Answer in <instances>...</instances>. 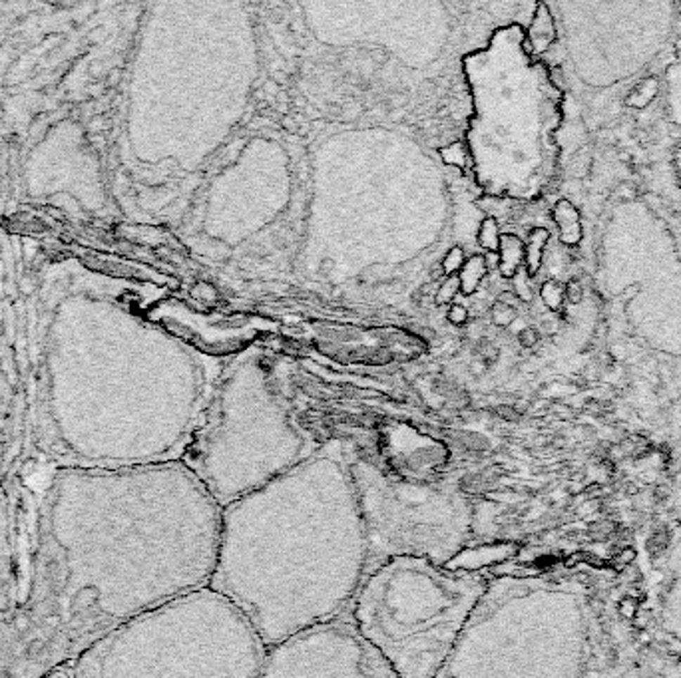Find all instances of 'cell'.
Returning a JSON list of instances; mask_svg holds the SVG:
<instances>
[{"instance_id":"obj_1","label":"cell","mask_w":681,"mask_h":678,"mask_svg":"<svg viewBox=\"0 0 681 678\" xmlns=\"http://www.w3.org/2000/svg\"><path fill=\"white\" fill-rule=\"evenodd\" d=\"M0 615V678H42L122 625L209 587L221 507L183 462L56 467Z\"/></svg>"},{"instance_id":"obj_2","label":"cell","mask_w":681,"mask_h":678,"mask_svg":"<svg viewBox=\"0 0 681 678\" xmlns=\"http://www.w3.org/2000/svg\"><path fill=\"white\" fill-rule=\"evenodd\" d=\"M367 565L351 453L329 444L221 507L209 589L238 609L269 651L349 617Z\"/></svg>"},{"instance_id":"obj_3","label":"cell","mask_w":681,"mask_h":678,"mask_svg":"<svg viewBox=\"0 0 681 678\" xmlns=\"http://www.w3.org/2000/svg\"><path fill=\"white\" fill-rule=\"evenodd\" d=\"M596 597L572 573H506L434 678H597Z\"/></svg>"},{"instance_id":"obj_4","label":"cell","mask_w":681,"mask_h":678,"mask_svg":"<svg viewBox=\"0 0 681 678\" xmlns=\"http://www.w3.org/2000/svg\"><path fill=\"white\" fill-rule=\"evenodd\" d=\"M267 646L226 597L203 587L90 646L76 678H259Z\"/></svg>"},{"instance_id":"obj_5","label":"cell","mask_w":681,"mask_h":678,"mask_svg":"<svg viewBox=\"0 0 681 678\" xmlns=\"http://www.w3.org/2000/svg\"><path fill=\"white\" fill-rule=\"evenodd\" d=\"M480 569L396 557L367 573L349 611L396 678H434L488 589Z\"/></svg>"},{"instance_id":"obj_6","label":"cell","mask_w":681,"mask_h":678,"mask_svg":"<svg viewBox=\"0 0 681 678\" xmlns=\"http://www.w3.org/2000/svg\"><path fill=\"white\" fill-rule=\"evenodd\" d=\"M351 474L367 533V573L396 557L454 565L476 533V501L453 476L410 477L351 453Z\"/></svg>"},{"instance_id":"obj_7","label":"cell","mask_w":681,"mask_h":678,"mask_svg":"<svg viewBox=\"0 0 681 678\" xmlns=\"http://www.w3.org/2000/svg\"><path fill=\"white\" fill-rule=\"evenodd\" d=\"M259 678H396L353 623L315 627L267 651Z\"/></svg>"},{"instance_id":"obj_8","label":"cell","mask_w":681,"mask_h":678,"mask_svg":"<svg viewBox=\"0 0 681 678\" xmlns=\"http://www.w3.org/2000/svg\"><path fill=\"white\" fill-rule=\"evenodd\" d=\"M647 617L656 637L681 655V524L666 519L644 547Z\"/></svg>"},{"instance_id":"obj_9","label":"cell","mask_w":681,"mask_h":678,"mask_svg":"<svg viewBox=\"0 0 681 678\" xmlns=\"http://www.w3.org/2000/svg\"><path fill=\"white\" fill-rule=\"evenodd\" d=\"M554 42H556V24H554L552 11L546 2H538L536 11L532 14V20L528 24L526 48L532 54H542Z\"/></svg>"},{"instance_id":"obj_10","label":"cell","mask_w":681,"mask_h":678,"mask_svg":"<svg viewBox=\"0 0 681 678\" xmlns=\"http://www.w3.org/2000/svg\"><path fill=\"white\" fill-rule=\"evenodd\" d=\"M552 217L556 225L560 229V241L564 245L576 247L582 237H584V227H582V217L576 205L568 199H560L552 209Z\"/></svg>"},{"instance_id":"obj_11","label":"cell","mask_w":681,"mask_h":678,"mask_svg":"<svg viewBox=\"0 0 681 678\" xmlns=\"http://www.w3.org/2000/svg\"><path fill=\"white\" fill-rule=\"evenodd\" d=\"M498 253H500V262H498L500 274L506 277V279H514V274L518 273L522 269V265H524V243H522V239L510 235V233L502 235Z\"/></svg>"},{"instance_id":"obj_12","label":"cell","mask_w":681,"mask_h":678,"mask_svg":"<svg viewBox=\"0 0 681 678\" xmlns=\"http://www.w3.org/2000/svg\"><path fill=\"white\" fill-rule=\"evenodd\" d=\"M550 231L544 227H534L528 235V241L524 245V269L530 277H536L540 267H542V257L544 249L548 245Z\"/></svg>"},{"instance_id":"obj_13","label":"cell","mask_w":681,"mask_h":678,"mask_svg":"<svg viewBox=\"0 0 681 678\" xmlns=\"http://www.w3.org/2000/svg\"><path fill=\"white\" fill-rule=\"evenodd\" d=\"M486 269H488L486 267V259L482 255L468 257L465 265H462V269H460V273L456 274L458 281H460V293H465V295L476 293V288L482 283L484 274H486Z\"/></svg>"},{"instance_id":"obj_14","label":"cell","mask_w":681,"mask_h":678,"mask_svg":"<svg viewBox=\"0 0 681 678\" xmlns=\"http://www.w3.org/2000/svg\"><path fill=\"white\" fill-rule=\"evenodd\" d=\"M666 513H668V519L681 524V453L677 464H675V470H673L668 498H666Z\"/></svg>"},{"instance_id":"obj_15","label":"cell","mask_w":681,"mask_h":678,"mask_svg":"<svg viewBox=\"0 0 681 678\" xmlns=\"http://www.w3.org/2000/svg\"><path fill=\"white\" fill-rule=\"evenodd\" d=\"M500 229H498V221L494 217H486L480 227H478V243L480 247L484 251H490V253H496L498 247H500Z\"/></svg>"},{"instance_id":"obj_16","label":"cell","mask_w":681,"mask_h":678,"mask_svg":"<svg viewBox=\"0 0 681 678\" xmlns=\"http://www.w3.org/2000/svg\"><path fill=\"white\" fill-rule=\"evenodd\" d=\"M657 86H659L657 78H645L644 82L640 84V86H635V90L630 94V98H628V106H632V107L647 106V104L654 100V95H656Z\"/></svg>"},{"instance_id":"obj_17","label":"cell","mask_w":681,"mask_h":678,"mask_svg":"<svg viewBox=\"0 0 681 678\" xmlns=\"http://www.w3.org/2000/svg\"><path fill=\"white\" fill-rule=\"evenodd\" d=\"M439 154H441V159L446 166L458 167V169H465L466 164H468V157H470L468 149H466V145L462 142L448 143V145L441 147Z\"/></svg>"},{"instance_id":"obj_18","label":"cell","mask_w":681,"mask_h":678,"mask_svg":"<svg viewBox=\"0 0 681 678\" xmlns=\"http://www.w3.org/2000/svg\"><path fill=\"white\" fill-rule=\"evenodd\" d=\"M540 297L544 300V305L550 310H560L562 303H564V285H560L558 281H546L542 288H540Z\"/></svg>"},{"instance_id":"obj_19","label":"cell","mask_w":681,"mask_h":678,"mask_svg":"<svg viewBox=\"0 0 681 678\" xmlns=\"http://www.w3.org/2000/svg\"><path fill=\"white\" fill-rule=\"evenodd\" d=\"M490 314H492V322H494L496 326L506 328V326H510V324L516 321V314H518V312H516V307H514V305L496 300V303H494V307H492V310H490Z\"/></svg>"},{"instance_id":"obj_20","label":"cell","mask_w":681,"mask_h":678,"mask_svg":"<svg viewBox=\"0 0 681 678\" xmlns=\"http://www.w3.org/2000/svg\"><path fill=\"white\" fill-rule=\"evenodd\" d=\"M465 251L460 247H453L446 251L444 259H442V271L448 277H456V273H460L462 265H465Z\"/></svg>"},{"instance_id":"obj_21","label":"cell","mask_w":681,"mask_h":678,"mask_svg":"<svg viewBox=\"0 0 681 678\" xmlns=\"http://www.w3.org/2000/svg\"><path fill=\"white\" fill-rule=\"evenodd\" d=\"M458 293H460V281H458V277H446L442 281V285L436 288L434 298H436L439 305H448Z\"/></svg>"},{"instance_id":"obj_22","label":"cell","mask_w":681,"mask_h":678,"mask_svg":"<svg viewBox=\"0 0 681 678\" xmlns=\"http://www.w3.org/2000/svg\"><path fill=\"white\" fill-rule=\"evenodd\" d=\"M514 295L516 298L524 300V303H530L534 298V293H532V286H530V274L526 273V269H520L518 273L514 274Z\"/></svg>"},{"instance_id":"obj_23","label":"cell","mask_w":681,"mask_h":678,"mask_svg":"<svg viewBox=\"0 0 681 678\" xmlns=\"http://www.w3.org/2000/svg\"><path fill=\"white\" fill-rule=\"evenodd\" d=\"M564 295H566L570 305H580L584 300V286L578 279H572V281H568V285L564 286Z\"/></svg>"},{"instance_id":"obj_24","label":"cell","mask_w":681,"mask_h":678,"mask_svg":"<svg viewBox=\"0 0 681 678\" xmlns=\"http://www.w3.org/2000/svg\"><path fill=\"white\" fill-rule=\"evenodd\" d=\"M193 297L209 305V303L217 300V291L212 285H207V283H200V285H195V288H193Z\"/></svg>"},{"instance_id":"obj_25","label":"cell","mask_w":681,"mask_h":678,"mask_svg":"<svg viewBox=\"0 0 681 678\" xmlns=\"http://www.w3.org/2000/svg\"><path fill=\"white\" fill-rule=\"evenodd\" d=\"M518 340H520V345L524 346V348H536V345L540 343V331L532 328V326H528V328H524V331H520Z\"/></svg>"},{"instance_id":"obj_26","label":"cell","mask_w":681,"mask_h":678,"mask_svg":"<svg viewBox=\"0 0 681 678\" xmlns=\"http://www.w3.org/2000/svg\"><path fill=\"white\" fill-rule=\"evenodd\" d=\"M448 321L456 324V326H462L466 321H468V310L462 307V305H453L448 309Z\"/></svg>"},{"instance_id":"obj_27","label":"cell","mask_w":681,"mask_h":678,"mask_svg":"<svg viewBox=\"0 0 681 678\" xmlns=\"http://www.w3.org/2000/svg\"><path fill=\"white\" fill-rule=\"evenodd\" d=\"M478 357H480V360L484 362V364H492L496 358H498V348L494 345H490V343H482L480 345V350H478Z\"/></svg>"},{"instance_id":"obj_28","label":"cell","mask_w":681,"mask_h":678,"mask_svg":"<svg viewBox=\"0 0 681 678\" xmlns=\"http://www.w3.org/2000/svg\"><path fill=\"white\" fill-rule=\"evenodd\" d=\"M42 678H76L74 677V665H64V667H60L56 670L44 674Z\"/></svg>"},{"instance_id":"obj_29","label":"cell","mask_w":681,"mask_h":678,"mask_svg":"<svg viewBox=\"0 0 681 678\" xmlns=\"http://www.w3.org/2000/svg\"><path fill=\"white\" fill-rule=\"evenodd\" d=\"M675 166H677V175H680V183H681V142L677 145V154H675Z\"/></svg>"}]
</instances>
